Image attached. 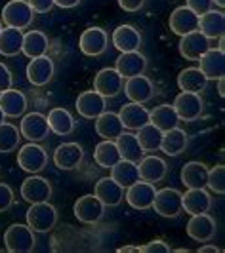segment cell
<instances>
[{
	"mask_svg": "<svg viewBox=\"0 0 225 253\" xmlns=\"http://www.w3.org/2000/svg\"><path fill=\"white\" fill-rule=\"evenodd\" d=\"M35 232L29 225H10L4 232V246L10 253H31L35 250Z\"/></svg>",
	"mask_w": 225,
	"mask_h": 253,
	"instance_id": "6da1fadb",
	"label": "cell"
},
{
	"mask_svg": "<svg viewBox=\"0 0 225 253\" xmlns=\"http://www.w3.org/2000/svg\"><path fill=\"white\" fill-rule=\"evenodd\" d=\"M57 223V210L46 202L31 204L27 210V225L33 228V232H50Z\"/></svg>",
	"mask_w": 225,
	"mask_h": 253,
	"instance_id": "7a4b0ae2",
	"label": "cell"
},
{
	"mask_svg": "<svg viewBox=\"0 0 225 253\" xmlns=\"http://www.w3.org/2000/svg\"><path fill=\"white\" fill-rule=\"evenodd\" d=\"M35 12L27 0H10L2 10V21L12 29L23 31L33 23Z\"/></svg>",
	"mask_w": 225,
	"mask_h": 253,
	"instance_id": "3957f363",
	"label": "cell"
},
{
	"mask_svg": "<svg viewBox=\"0 0 225 253\" xmlns=\"http://www.w3.org/2000/svg\"><path fill=\"white\" fill-rule=\"evenodd\" d=\"M17 164L27 173H38L48 164V152L37 143H27L17 152Z\"/></svg>",
	"mask_w": 225,
	"mask_h": 253,
	"instance_id": "277c9868",
	"label": "cell"
},
{
	"mask_svg": "<svg viewBox=\"0 0 225 253\" xmlns=\"http://www.w3.org/2000/svg\"><path fill=\"white\" fill-rule=\"evenodd\" d=\"M155 211L161 217H177L183 210H181V192L177 189H161L155 192L153 198V206Z\"/></svg>",
	"mask_w": 225,
	"mask_h": 253,
	"instance_id": "5b68a950",
	"label": "cell"
},
{
	"mask_svg": "<svg viewBox=\"0 0 225 253\" xmlns=\"http://www.w3.org/2000/svg\"><path fill=\"white\" fill-rule=\"evenodd\" d=\"M73 211L80 223L96 225L98 221H101V217L105 215V206L98 200L96 194H84L82 198H78L75 202Z\"/></svg>",
	"mask_w": 225,
	"mask_h": 253,
	"instance_id": "8992f818",
	"label": "cell"
},
{
	"mask_svg": "<svg viewBox=\"0 0 225 253\" xmlns=\"http://www.w3.org/2000/svg\"><path fill=\"white\" fill-rule=\"evenodd\" d=\"M174 111L177 114L179 120H185V122H193L200 118V114L204 111V103L200 93H191V91H181L174 101Z\"/></svg>",
	"mask_w": 225,
	"mask_h": 253,
	"instance_id": "52a82bcc",
	"label": "cell"
},
{
	"mask_svg": "<svg viewBox=\"0 0 225 253\" xmlns=\"http://www.w3.org/2000/svg\"><path fill=\"white\" fill-rule=\"evenodd\" d=\"M19 133L29 139L31 143H38L44 141L50 133V126H48V118L42 113H29L23 116L21 126H19Z\"/></svg>",
	"mask_w": 225,
	"mask_h": 253,
	"instance_id": "ba28073f",
	"label": "cell"
},
{
	"mask_svg": "<svg viewBox=\"0 0 225 253\" xmlns=\"http://www.w3.org/2000/svg\"><path fill=\"white\" fill-rule=\"evenodd\" d=\"M107 33L101 29V27H88L86 31L80 35V40H78V48L84 55H90V57H98L103 51L107 50Z\"/></svg>",
	"mask_w": 225,
	"mask_h": 253,
	"instance_id": "9c48e42d",
	"label": "cell"
},
{
	"mask_svg": "<svg viewBox=\"0 0 225 253\" xmlns=\"http://www.w3.org/2000/svg\"><path fill=\"white\" fill-rule=\"evenodd\" d=\"M124 86V78L116 73V69H101L94 78V89L105 99L116 97Z\"/></svg>",
	"mask_w": 225,
	"mask_h": 253,
	"instance_id": "30bf717a",
	"label": "cell"
},
{
	"mask_svg": "<svg viewBox=\"0 0 225 253\" xmlns=\"http://www.w3.org/2000/svg\"><path fill=\"white\" fill-rule=\"evenodd\" d=\"M84 160V151L78 143H63L54 152V164L63 171L76 169Z\"/></svg>",
	"mask_w": 225,
	"mask_h": 253,
	"instance_id": "8fae6325",
	"label": "cell"
},
{
	"mask_svg": "<svg viewBox=\"0 0 225 253\" xmlns=\"http://www.w3.org/2000/svg\"><path fill=\"white\" fill-rule=\"evenodd\" d=\"M208 50H210V40L200 31L187 33L179 40V53L189 61H199L200 55H204Z\"/></svg>",
	"mask_w": 225,
	"mask_h": 253,
	"instance_id": "7c38bea8",
	"label": "cell"
},
{
	"mask_svg": "<svg viewBox=\"0 0 225 253\" xmlns=\"http://www.w3.org/2000/svg\"><path fill=\"white\" fill-rule=\"evenodd\" d=\"M54 73H56V67L48 55L33 57L27 65V80L33 86H46L54 78Z\"/></svg>",
	"mask_w": 225,
	"mask_h": 253,
	"instance_id": "4fadbf2b",
	"label": "cell"
},
{
	"mask_svg": "<svg viewBox=\"0 0 225 253\" xmlns=\"http://www.w3.org/2000/svg\"><path fill=\"white\" fill-rule=\"evenodd\" d=\"M21 196L29 204L46 202L52 196V185L46 177L40 175H31L23 181L21 185Z\"/></svg>",
	"mask_w": 225,
	"mask_h": 253,
	"instance_id": "5bb4252c",
	"label": "cell"
},
{
	"mask_svg": "<svg viewBox=\"0 0 225 253\" xmlns=\"http://www.w3.org/2000/svg\"><path fill=\"white\" fill-rule=\"evenodd\" d=\"M216 221L208 213L191 215L187 223V236L195 242H210L216 236Z\"/></svg>",
	"mask_w": 225,
	"mask_h": 253,
	"instance_id": "9a60e30c",
	"label": "cell"
},
{
	"mask_svg": "<svg viewBox=\"0 0 225 253\" xmlns=\"http://www.w3.org/2000/svg\"><path fill=\"white\" fill-rule=\"evenodd\" d=\"M155 185L149 181H136L134 185H130L126 190V202L130 204L134 210H149L153 206L155 198Z\"/></svg>",
	"mask_w": 225,
	"mask_h": 253,
	"instance_id": "2e32d148",
	"label": "cell"
},
{
	"mask_svg": "<svg viewBox=\"0 0 225 253\" xmlns=\"http://www.w3.org/2000/svg\"><path fill=\"white\" fill-rule=\"evenodd\" d=\"M122 88H124L126 97L132 103H141L143 105V103L151 101L155 97V84L143 75L128 78L126 86H122Z\"/></svg>",
	"mask_w": 225,
	"mask_h": 253,
	"instance_id": "e0dca14e",
	"label": "cell"
},
{
	"mask_svg": "<svg viewBox=\"0 0 225 253\" xmlns=\"http://www.w3.org/2000/svg\"><path fill=\"white\" fill-rule=\"evenodd\" d=\"M76 111L84 118H98L101 113L107 111V99L100 95L96 89L82 91L76 99Z\"/></svg>",
	"mask_w": 225,
	"mask_h": 253,
	"instance_id": "ac0fdd59",
	"label": "cell"
},
{
	"mask_svg": "<svg viewBox=\"0 0 225 253\" xmlns=\"http://www.w3.org/2000/svg\"><path fill=\"white\" fill-rule=\"evenodd\" d=\"M197 29H199V15L193 10H189L187 6H179L170 13V31L174 35L183 37Z\"/></svg>",
	"mask_w": 225,
	"mask_h": 253,
	"instance_id": "d6986e66",
	"label": "cell"
},
{
	"mask_svg": "<svg viewBox=\"0 0 225 253\" xmlns=\"http://www.w3.org/2000/svg\"><path fill=\"white\" fill-rule=\"evenodd\" d=\"M116 73L122 78H132V76L143 75L147 69V59L143 53H139V50L136 51H124L120 53V57L116 59Z\"/></svg>",
	"mask_w": 225,
	"mask_h": 253,
	"instance_id": "ffe728a7",
	"label": "cell"
},
{
	"mask_svg": "<svg viewBox=\"0 0 225 253\" xmlns=\"http://www.w3.org/2000/svg\"><path fill=\"white\" fill-rule=\"evenodd\" d=\"M212 208V198L204 189H189L181 194V210H185L189 215L197 213H208Z\"/></svg>",
	"mask_w": 225,
	"mask_h": 253,
	"instance_id": "44dd1931",
	"label": "cell"
},
{
	"mask_svg": "<svg viewBox=\"0 0 225 253\" xmlns=\"http://www.w3.org/2000/svg\"><path fill=\"white\" fill-rule=\"evenodd\" d=\"M96 196H98V200H100L105 208H114V206H118V204L122 202V198H124V189L114 181L112 177H101L98 183H96V192H94Z\"/></svg>",
	"mask_w": 225,
	"mask_h": 253,
	"instance_id": "7402d4cb",
	"label": "cell"
},
{
	"mask_svg": "<svg viewBox=\"0 0 225 253\" xmlns=\"http://www.w3.org/2000/svg\"><path fill=\"white\" fill-rule=\"evenodd\" d=\"M112 44L114 48L124 53V51H136L141 46V33L134 25H120L112 33Z\"/></svg>",
	"mask_w": 225,
	"mask_h": 253,
	"instance_id": "603a6c76",
	"label": "cell"
},
{
	"mask_svg": "<svg viewBox=\"0 0 225 253\" xmlns=\"http://www.w3.org/2000/svg\"><path fill=\"white\" fill-rule=\"evenodd\" d=\"M200 71L208 80H218L225 75V53L222 50H210L199 59Z\"/></svg>",
	"mask_w": 225,
	"mask_h": 253,
	"instance_id": "cb8c5ba5",
	"label": "cell"
},
{
	"mask_svg": "<svg viewBox=\"0 0 225 253\" xmlns=\"http://www.w3.org/2000/svg\"><path fill=\"white\" fill-rule=\"evenodd\" d=\"M139 169V179L149 181V183H157L163 181L168 173V166L161 156H145L141 158L138 164Z\"/></svg>",
	"mask_w": 225,
	"mask_h": 253,
	"instance_id": "d4e9b609",
	"label": "cell"
},
{
	"mask_svg": "<svg viewBox=\"0 0 225 253\" xmlns=\"http://www.w3.org/2000/svg\"><path fill=\"white\" fill-rule=\"evenodd\" d=\"M204 37L208 40H214V38L224 37L225 31V13L224 12H216V10H210V12L199 15V29Z\"/></svg>",
	"mask_w": 225,
	"mask_h": 253,
	"instance_id": "484cf974",
	"label": "cell"
},
{
	"mask_svg": "<svg viewBox=\"0 0 225 253\" xmlns=\"http://www.w3.org/2000/svg\"><path fill=\"white\" fill-rule=\"evenodd\" d=\"M118 118L128 129H139L141 126L149 124V111L141 103H128L120 109Z\"/></svg>",
	"mask_w": 225,
	"mask_h": 253,
	"instance_id": "4316f807",
	"label": "cell"
},
{
	"mask_svg": "<svg viewBox=\"0 0 225 253\" xmlns=\"http://www.w3.org/2000/svg\"><path fill=\"white\" fill-rule=\"evenodd\" d=\"M0 109H2L4 116H12V118L21 116V114L27 111L25 93L13 88L2 91V93H0Z\"/></svg>",
	"mask_w": 225,
	"mask_h": 253,
	"instance_id": "83f0119b",
	"label": "cell"
},
{
	"mask_svg": "<svg viewBox=\"0 0 225 253\" xmlns=\"http://www.w3.org/2000/svg\"><path fill=\"white\" fill-rule=\"evenodd\" d=\"M181 183L187 189H204L206 187V177H208V168L202 162H187L181 168Z\"/></svg>",
	"mask_w": 225,
	"mask_h": 253,
	"instance_id": "f1b7e54d",
	"label": "cell"
},
{
	"mask_svg": "<svg viewBox=\"0 0 225 253\" xmlns=\"http://www.w3.org/2000/svg\"><path fill=\"white\" fill-rule=\"evenodd\" d=\"M96 131H98V135H101L103 139L112 141L124 131V126H122L118 114L111 113V111H105V113H101L96 118Z\"/></svg>",
	"mask_w": 225,
	"mask_h": 253,
	"instance_id": "f546056e",
	"label": "cell"
},
{
	"mask_svg": "<svg viewBox=\"0 0 225 253\" xmlns=\"http://www.w3.org/2000/svg\"><path fill=\"white\" fill-rule=\"evenodd\" d=\"M208 78L202 75L199 67H189L183 69L177 76V86L181 91H191V93H200L206 89Z\"/></svg>",
	"mask_w": 225,
	"mask_h": 253,
	"instance_id": "4dcf8cb0",
	"label": "cell"
},
{
	"mask_svg": "<svg viewBox=\"0 0 225 253\" xmlns=\"http://www.w3.org/2000/svg\"><path fill=\"white\" fill-rule=\"evenodd\" d=\"M187 147V133L181 127H172L168 131H163V141H161V151L166 156H177L185 151Z\"/></svg>",
	"mask_w": 225,
	"mask_h": 253,
	"instance_id": "1f68e13d",
	"label": "cell"
},
{
	"mask_svg": "<svg viewBox=\"0 0 225 253\" xmlns=\"http://www.w3.org/2000/svg\"><path fill=\"white\" fill-rule=\"evenodd\" d=\"M111 177L114 179L122 189H128L130 185H134L136 181H139L138 164L120 158V160L111 168Z\"/></svg>",
	"mask_w": 225,
	"mask_h": 253,
	"instance_id": "d6a6232c",
	"label": "cell"
},
{
	"mask_svg": "<svg viewBox=\"0 0 225 253\" xmlns=\"http://www.w3.org/2000/svg\"><path fill=\"white\" fill-rule=\"evenodd\" d=\"M114 145L118 149V154L122 160H130V162H136L138 164L139 160L143 158V149L139 147L138 139L134 133H120L116 139H114Z\"/></svg>",
	"mask_w": 225,
	"mask_h": 253,
	"instance_id": "836d02e7",
	"label": "cell"
},
{
	"mask_svg": "<svg viewBox=\"0 0 225 253\" xmlns=\"http://www.w3.org/2000/svg\"><path fill=\"white\" fill-rule=\"evenodd\" d=\"M149 124L159 127L161 131H168L172 127H177L179 118H177L172 105H159L149 113Z\"/></svg>",
	"mask_w": 225,
	"mask_h": 253,
	"instance_id": "e575fe53",
	"label": "cell"
},
{
	"mask_svg": "<svg viewBox=\"0 0 225 253\" xmlns=\"http://www.w3.org/2000/svg\"><path fill=\"white\" fill-rule=\"evenodd\" d=\"M21 51L29 59L46 55V51H48V37L42 31H29L27 35H23Z\"/></svg>",
	"mask_w": 225,
	"mask_h": 253,
	"instance_id": "d590c367",
	"label": "cell"
},
{
	"mask_svg": "<svg viewBox=\"0 0 225 253\" xmlns=\"http://www.w3.org/2000/svg\"><path fill=\"white\" fill-rule=\"evenodd\" d=\"M46 118H48L50 131L57 135H69L75 129V118L67 109H52Z\"/></svg>",
	"mask_w": 225,
	"mask_h": 253,
	"instance_id": "8d00e7d4",
	"label": "cell"
},
{
	"mask_svg": "<svg viewBox=\"0 0 225 253\" xmlns=\"http://www.w3.org/2000/svg\"><path fill=\"white\" fill-rule=\"evenodd\" d=\"M23 44V31L6 27L0 31V53L6 57H13L21 51Z\"/></svg>",
	"mask_w": 225,
	"mask_h": 253,
	"instance_id": "74e56055",
	"label": "cell"
},
{
	"mask_svg": "<svg viewBox=\"0 0 225 253\" xmlns=\"http://www.w3.org/2000/svg\"><path fill=\"white\" fill-rule=\"evenodd\" d=\"M138 139L139 147L143 149V152H155L161 149V141H163V131L159 127H155L153 124H145L138 129Z\"/></svg>",
	"mask_w": 225,
	"mask_h": 253,
	"instance_id": "f35d334b",
	"label": "cell"
},
{
	"mask_svg": "<svg viewBox=\"0 0 225 253\" xmlns=\"http://www.w3.org/2000/svg\"><path fill=\"white\" fill-rule=\"evenodd\" d=\"M94 160L101 166V168H112L120 160V154L118 149L114 145V141L111 139H103L101 143L96 145V151H94Z\"/></svg>",
	"mask_w": 225,
	"mask_h": 253,
	"instance_id": "ab89813d",
	"label": "cell"
},
{
	"mask_svg": "<svg viewBox=\"0 0 225 253\" xmlns=\"http://www.w3.org/2000/svg\"><path fill=\"white\" fill-rule=\"evenodd\" d=\"M19 139H21V133H19L17 126H13L10 122L0 124V152L2 154L15 151L19 145Z\"/></svg>",
	"mask_w": 225,
	"mask_h": 253,
	"instance_id": "60d3db41",
	"label": "cell"
},
{
	"mask_svg": "<svg viewBox=\"0 0 225 253\" xmlns=\"http://www.w3.org/2000/svg\"><path fill=\"white\" fill-rule=\"evenodd\" d=\"M206 187L216 192V194H224L225 192V168L222 164L208 169V177H206Z\"/></svg>",
	"mask_w": 225,
	"mask_h": 253,
	"instance_id": "b9f144b4",
	"label": "cell"
},
{
	"mask_svg": "<svg viewBox=\"0 0 225 253\" xmlns=\"http://www.w3.org/2000/svg\"><path fill=\"white\" fill-rule=\"evenodd\" d=\"M13 204V190L6 185V183H0V213L10 210Z\"/></svg>",
	"mask_w": 225,
	"mask_h": 253,
	"instance_id": "7bdbcfd3",
	"label": "cell"
},
{
	"mask_svg": "<svg viewBox=\"0 0 225 253\" xmlns=\"http://www.w3.org/2000/svg\"><path fill=\"white\" fill-rule=\"evenodd\" d=\"M214 6L212 0H187V8L193 10L197 15H202V13L210 12Z\"/></svg>",
	"mask_w": 225,
	"mask_h": 253,
	"instance_id": "ee69618b",
	"label": "cell"
},
{
	"mask_svg": "<svg viewBox=\"0 0 225 253\" xmlns=\"http://www.w3.org/2000/svg\"><path fill=\"white\" fill-rule=\"evenodd\" d=\"M139 250H141V253H170V246L164 240H153Z\"/></svg>",
	"mask_w": 225,
	"mask_h": 253,
	"instance_id": "f6af8a7d",
	"label": "cell"
},
{
	"mask_svg": "<svg viewBox=\"0 0 225 253\" xmlns=\"http://www.w3.org/2000/svg\"><path fill=\"white\" fill-rule=\"evenodd\" d=\"M12 82H13V76L10 73V69L4 63H0V93L12 88Z\"/></svg>",
	"mask_w": 225,
	"mask_h": 253,
	"instance_id": "bcb514c9",
	"label": "cell"
},
{
	"mask_svg": "<svg viewBox=\"0 0 225 253\" xmlns=\"http://www.w3.org/2000/svg\"><path fill=\"white\" fill-rule=\"evenodd\" d=\"M27 2L33 8V12L38 13H46L54 8V0H27Z\"/></svg>",
	"mask_w": 225,
	"mask_h": 253,
	"instance_id": "7dc6e473",
	"label": "cell"
},
{
	"mask_svg": "<svg viewBox=\"0 0 225 253\" xmlns=\"http://www.w3.org/2000/svg\"><path fill=\"white\" fill-rule=\"evenodd\" d=\"M145 0H118V6L124 10V12H138L139 8L143 6Z\"/></svg>",
	"mask_w": 225,
	"mask_h": 253,
	"instance_id": "c3c4849f",
	"label": "cell"
},
{
	"mask_svg": "<svg viewBox=\"0 0 225 253\" xmlns=\"http://www.w3.org/2000/svg\"><path fill=\"white\" fill-rule=\"evenodd\" d=\"M78 2H80V0H54V6H59V8L69 10V8H75V6H78Z\"/></svg>",
	"mask_w": 225,
	"mask_h": 253,
	"instance_id": "681fc988",
	"label": "cell"
},
{
	"mask_svg": "<svg viewBox=\"0 0 225 253\" xmlns=\"http://www.w3.org/2000/svg\"><path fill=\"white\" fill-rule=\"evenodd\" d=\"M118 253H141L139 246H124V248H118Z\"/></svg>",
	"mask_w": 225,
	"mask_h": 253,
	"instance_id": "f907efd6",
	"label": "cell"
},
{
	"mask_svg": "<svg viewBox=\"0 0 225 253\" xmlns=\"http://www.w3.org/2000/svg\"><path fill=\"white\" fill-rule=\"evenodd\" d=\"M222 250L220 248H216V246H202L199 250V253H220Z\"/></svg>",
	"mask_w": 225,
	"mask_h": 253,
	"instance_id": "816d5d0a",
	"label": "cell"
},
{
	"mask_svg": "<svg viewBox=\"0 0 225 253\" xmlns=\"http://www.w3.org/2000/svg\"><path fill=\"white\" fill-rule=\"evenodd\" d=\"M216 82H218V93H220V97H225V80H224V76H222V78H218Z\"/></svg>",
	"mask_w": 225,
	"mask_h": 253,
	"instance_id": "f5cc1de1",
	"label": "cell"
},
{
	"mask_svg": "<svg viewBox=\"0 0 225 253\" xmlns=\"http://www.w3.org/2000/svg\"><path fill=\"white\" fill-rule=\"evenodd\" d=\"M214 4H218V6H222V8H224L225 6V0H212Z\"/></svg>",
	"mask_w": 225,
	"mask_h": 253,
	"instance_id": "db71d44e",
	"label": "cell"
},
{
	"mask_svg": "<svg viewBox=\"0 0 225 253\" xmlns=\"http://www.w3.org/2000/svg\"><path fill=\"white\" fill-rule=\"evenodd\" d=\"M4 118H6V116H4V113H2V109H0V124L4 122Z\"/></svg>",
	"mask_w": 225,
	"mask_h": 253,
	"instance_id": "11a10c76",
	"label": "cell"
},
{
	"mask_svg": "<svg viewBox=\"0 0 225 253\" xmlns=\"http://www.w3.org/2000/svg\"><path fill=\"white\" fill-rule=\"evenodd\" d=\"M177 253H189V250H183V248H179V250H175Z\"/></svg>",
	"mask_w": 225,
	"mask_h": 253,
	"instance_id": "9f6ffc18",
	"label": "cell"
},
{
	"mask_svg": "<svg viewBox=\"0 0 225 253\" xmlns=\"http://www.w3.org/2000/svg\"><path fill=\"white\" fill-rule=\"evenodd\" d=\"M0 31H2V23H0Z\"/></svg>",
	"mask_w": 225,
	"mask_h": 253,
	"instance_id": "6f0895ef",
	"label": "cell"
}]
</instances>
